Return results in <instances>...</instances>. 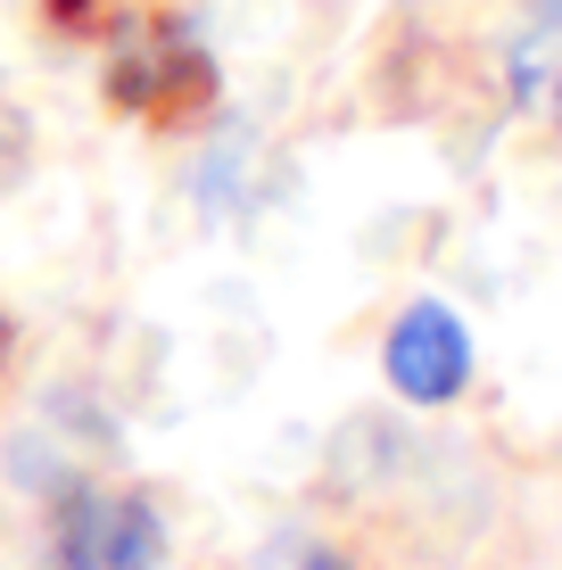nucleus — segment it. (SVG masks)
I'll return each mask as SVG.
<instances>
[{
  "label": "nucleus",
  "mask_w": 562,
  "mask_h": 570,
  "mask_svg": "<svg viewBox=\"0 0 562 570\" xmlns=\"http://www.w3.org/2000/svg\"><path fill=\"white\" fill-rule=\"evenodd\" d=\"M158 562H166V529L149 513V497L83 488V497L58 504L50 570H158Z\"/></svg>",
  "instance_id": "nucleus-2"
},
{
  "label": "nucleus",
  "mask_w": 562,
  "mask_h": 570,
  "mask_svg": "<svg viewBox=\"0 0 562 570\" xmlns=\"http://www.w3.org/2000/svg\"><path fill=\"white\" fill-rule=\"evenodd\" d=\"M0 347H9V323H0Z\"/></svg>",
  "instance_id": "nucleus-5"
},
{
  "label": "nucleus",
  "mask_w": 562,
  "mask_h": 570,
  "mask_svg": "<svg viewBox=\"0 0 562 570\" xmlns=\"http://www.w3.org/2000/svg\"><path fill=\"white\" fill-rule=\"evenodd\" d=\"M381 364H390V389L405 405H447L463 381H472V340H463V323L447 306H405L390 323V347H381Z\"/></svg>",
  "instance_id": "nucleus-3"
},
{
  "label": "nucleus",
  "mask_w": 562,
  "mask_h": 570,
  "mask_svg": "<svg viewBox=\"0 0 562 570\" xmlns=\"http://www.w3.org/2000/svg\"><path fill=\"white\" fill-rule=\"evenodd\" d=\"M530 9H538V17H546V26H562V0H530Z\"/></svg>",
  "instance_id": "nucleus-4"
},
{
  "label": "nucleus",
  "mask_w": 562,
  "mask_h": 570,
  "mask_svg": "<svg viewBox=\"0 0 562 570\" xmlns=\"http://www.w3.org/2000/svg\"><path fill=\"white\" fill-rule=\"evenodd\" d=\"M108 100L125 116H149V125H190L216 100V58L199 50V33L183 17L125 26V42L108 58Z\"/></svg>",
  "instance_id": "nucleus-1"
}]
</instances>
